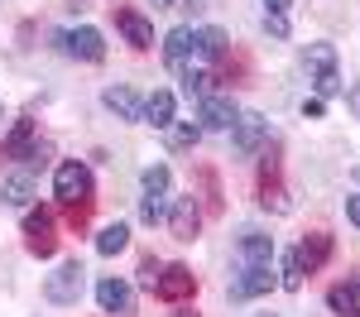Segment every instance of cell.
<instances>
[{
  "label": "cell",
  "mask_w": 360,
  "mask_h": 317,
  "mask_svg": "<svg viewBox=\"0 0 360 317\" xmlns=\"http://www.w3.org/2000/svg\"><path fill=\"white\" fill-rule=\"evenodd\" d=\"M139 216L149 226L168 221V169L164 164H149V169L139 173Z\"/></svg>",
  "instance_id": "cell-1"
},
{
  "label": "cell",
  "mask_w": 360,
  "mask_h": 317,
  "mask_svg": "<svg viewBox=\"0 0 360 317\" xmlns=\"http://www.w3.org/2000/svg\"><path fill=\"white\" fill-rule=\"evenodd\" d=\"M53 198L68 202V207L91 202V169H86L82 159H63V164L53 169Z\"/></svg>",
  "instance_id": "cell-2"
},
{
  "label": "cell",
  "mask_w": 360,
  "mask_h": 317,
  "mask_svg": "<svg viewBox=\"0 0 360 317\" xmlns=\"http://www.w3.org/2000/svg\"><path fill=\"white\" fill-rule=\"evenodd\" d=\"M82 288H86V269H82V259H68V264H58L53 274H49V284H44V293H49V303H77L82 298Z\"/></svg>",
  "instance_id": "cell-3"
},
{
  "label": "cell",
  "mask_w": 360,
  "mask_h": 317,
  "mask_svg": "<svg viewBox=\"0 0 360 317\" xmlns=\"http://www.w3.org/2000/svg\"><path fill=\"white\" fill-rule=\"evenodd\" d=\"M53 44L68 58H82V63H101V58H106V39H101V29H91V25L68 29V34H58Z\"/></svg>",
  "instance_id": "cell-4"
},
{
  "label": "cell",
  "mask_w": 360,
  "mask_h": 317,
  "mask_svg": "<svg viewBox=\"0 0 360 317\" xmlns=\"http://www.w3.org/2000/svg\"><path fill=\"white\" fill-rule=\"evenodd\" d=\"M264 144H269V120H264V115L245 111L236 125H231V149H236L240 159H255Z\"/></svg>",
  "instance_id": "cell-5"
},
{
  "label": "cell",
  "mask_w": 360,
  "mask_h": 317,
  "mask_svg": "<svg viewBox=\"0 0 360 317\" xmlns=\"http://www.w3.org/2000/svg\"><path fill=\"white\" fill-rule=\"evenodd\" d=\"M25 245L29 255L49 259L58 250V235H53V212L49 207H34V212H25Z\"/></svg>",
  "instance_id": "cell-6"
},
{
  "label": "cell",
  "mask_w": 360,
  "mask_h": 317,
  "mask_svg": "<svg viewBox=\"0 0 360 317\" xmlns=\"http://www.w3.org/2000/svg\"><path fill=\"white\" fill-rule=\"evenodd\" d=\"M236 120H240V111L231 106V96H217V91H212V96H202V101H197V125H202V135H207V130L231 135V125H236Z\"/></svg>",
  "instance_id": "cell-7"
},
{
  "label": "cell",
  "mask_w": 360,
  "mask_h": 317,
  "mask_svg": "<svg viewBox=\"0 0 360 317\" xmlns=\"http://www.w3.org/2000/svg\"><path fill=\"white\" fill-rule=\"evenodd\" d=\"M5 159H20V164H44L49 159V144L34 140V120H20L15 135L5 140Z\"/></svg>",
  "instance_id": "cell-8"
},
{
  "label": "cell",
  "mask_w": 360,
  "mask_h": 317,
  "mask_svg": "<svg viewBox=\"0 0 360 317\" xmlns=\"http://www.w3.org/2000/svg\"><path fill=\"white\" fill-rule=\"evenodd\" d=\"M236 264H240V269H269V264H274V240L259 235V231H245V235L236 240Z\"/></svg>",
  "instance_id": "cell-9"
},
{
  "label": "cell",
  "mask_w": 360,
  "mask_h": 317,
  "mask_svg": "<svg viewBox=\"0 0 360 317\" xmlns=\"http://www.w3.org/2000/svg\"><path fill=\"white\" fill-rule=\"evenodd\" d=\"M193 288H197V279H193V269H188V264H164L154 293L168 298V303H183V298H193Z\"/></svg>",
  "instance_id": "cell-10"
},
{
  "label": "cell",
  "mask_w": 360,
  "mask_h": 317,
  "mask_svg": "<svg viewBox=\"0 0 360 317\" xmlns=\"http://www.w3.org/2000/svg\"><path fill=\"white\" fill-rule=\"evenodd\" d=\"M168 231H173L178 240H193L197 231H202V207H197L193 193H188V198H173V207H168Z\"/></svg>",
  "instance_id": "cell-11"
},
{
  "label": "cell",
  "mask_w": 360,
  "mask_h": 317,
  "mask_svg": "<svg viewBox=\"0 0 360 317\" xmlns=\"http://www.w3.org/2000/svg\"><path fill=\"white\" fill-rule=\"evenodd\" d=\"M293 255L303 264V274H317V269L332 259V235H327V231H312V235H303V240L293 245Z\"/></svg>",
  "instance_id": "cell-12"
},
{
  "label": "cell",
  "mask_w": 360,
  "mask_h": 317,
  "mask_svg": "<svg viewBox=\"0 0 360 317\" xmlns=\"http://www.w3.org/2000/svg\"><path fill=\"white\" fill-rule=\"evenodd\" d=\"M226 53H231L226 29H217V25L193 29V58H202V63H226Z\"/></svg>",
  "instance_id": "cell-13"
},
{
  "label": "cell",
  "mask_w": 360,
  "mask_h": 317,
  "mask_svg": "<svg viewBox=\"0 0 360 317\" xmlns=\"http://www.w3.org/2000/svg\"><path fill=\"white\" fill-rule=\"evenodd\" d=\"M115 29L125 34V44H130V48H154V25H149L139 10H130V5H120V10H115Z\"/></svg>",
  "instance_id": "cell-14"
},
{
  "label": "cell",
  "mask_w": 360,
  "mask_h": 317,
  "mask_svg": "<svg viewBox=\"0 0 360 317\" xmlns=\"http://www.w3.org/2000/svg\"><path fill=\"white\" fill-rule=\"evenodd\" d=\"M96 308L111 313V317H125L135 308V293H130L125 279H101V284H96Z\"/></svg>",
  "instance_id": "cell-15"
},
{
  "label": "cell",
  "mask_w": 360,
  "mask_h": 317,
  "mask_svg": "<svg viewBox=\"0 0 360 317\" xmlns=\"http://www.w3.org/2000/svg\"><path fill=\"white\" fill-rule=\"evenodd\" d=\"M269 288H274V269H240V274L231 279V298L245 303V298H259V293H269Z\"/></svg>",
  "instance_id": "cell-16"
},
{
  "label": "cell",
  "mask_w": 360,
  "mask_h": 317,
  "mask_svg": "<svg viewBox=\"0 0 360 317\" xmlns=\"http://www.w3.org/2000/svg\"><path fill=\"white\" fill-rule=\"evenodd\" d=\"M101 101H106V111H115L120 120H144V101H139V91H130V86H106Z\"/></svg>",
  "instance_id": "cell-17"
},
{
  "label": "cell",
  "mask_w": 360,
  "mask_h": 317,
  "mask_svg": "<svg viewBox=\"0 0 360 317\" xmlns=\"http://www.w3.org/2000/svg\"><path fill=\"white\" fill-rule=\"evenodd\" d=\"M173 120H178V101H173V91H154V96H144V125L168 130Z\"/></svg>",
  "instance_id": "cell-18"
},
{
  "label": "cell",
  "mask_w": 360,
  "mask_h": 317,
  "mask_svg": "<svg viewBox=\"0 0 360 317\" xmlns=\"http://www.w3.org/2000/svg\"><path fill=\"white\" fill-rule=\"evenodd\" d=\"M188 53H193V29H188V25L168 29V39H164V63L173 67V72H183V67H188Z\"/></svg>",
  "instance_id": "cell-19"
},
{
  "label": "cell",
  "mask_w": 360,
  "mask_h": 317,
  "mask_svg": "<svg viewBox=\"0 0 360 317\" xmlns=\"http://www.w3.org/2000/svg\"><path fill=\"white\" fill-rule=\"evenodd\" d=\"M0 202H5V207H29V202H34V178H29V173H10V178L0 183Z\"/></svg>",
  "instance_id": "cell-20"
},
{
  "label": "cell",
  "mask_w": 360,
  "mask_h": 317,
  "mask_svg": "<svg viewBox=\"0 0 360 317\" xmlns=\"http://www.w3.org/2000/svg\"><path fill=\"white\" fill-rule=\"evenodd\" d=\"M303 67H307V77H322V72H336V48H332V44H307Z\"/></svg>",
  "instance_id": "cell-21"
},
{
  "label": "cell",
  "mask_w": 360,
  "mask_h": 317,
  "mask_svg": "<svg viewBox=\"0 0 360 317\" xmlns=\"http://www.w3.org/2000/svg\"><path fill=\"white\" fill-rule=\"evenodd\" d=\"M125 245H130V226H125V221H115V226H106L96 235V250H101V255H120Z\"/></svg>",
  "instance_id": "cell-22"
},
{
  "label": "cell",
  "mask_w": 360,
  "mask_h": 317,
  "mask_svg": "<svg viewBox=\"0 0 360 317\" xmlns=\"http://www.w3.org/2000/svg\"><path fill=\"white\" fill-rule=\"evenodd\" d=\"M197 140H202V125H193V120H173L168 125V149H193Z\"/></svg>",
  "instance_id": "cell-23"
},
{
  "label": "cell",
  "mask_w": 360,
  "mask_h": 317,
  "mask_svg": "<svg viewBox=\"0 0 360 317\" xmlns=\"http://www.w3.org/2000/svg\"><path fill=\"white\" fill-rule=\"evenodd\" d=\"M278 284L288 288V293H298V288H303V264H298V255H293V250L283 255V274H278Z\"/></svg>",
  "instance_id": "cell-24"
},
{
  "label": "cell",
  "mask_w": 360,
  "mask_h": 317,
  "mask_svg": "<svg viewBox=\"0 0 360 317\" xmlns=\"http://www.w3.org/2000/svg\"><path fill=\"white\" fill-rule=\"evenodd\" d=\"M159 269H164V264H159L154 255H149V259H139V284H144V288H154V284H159Z\"/></svg>",
  "instance_id": "cell-25"
},
{
  "label": "cell",
  "mask_w": 360,
  "mask_h": 317,
  "mask_svg": "<svg viewBox=\"0 0 360 317\" xmlns=\"http://www.w3.org/2000/svg\"><path fill=\"white\" fill-rule=\"evenodd\" d=\"M312 82H317V96H322V101L341 91V77H336V72H322V77H312Z\"/></svg>",
  "instance_id": "cell-26"
},
{
  "label": "cell",
  "mask_w": 360,
  "mask_h": 317,
  "mask_svg": "<svg viewBox=\"0 0 360 317\" xmlns=\"http://www.w3.org/2000/svg\"><path fill=\"white\" fill-rule=\"evenodd\" d=\"M264 25H269V34H274V39H283V34H288V20H283V15H264Z\"/></svg>",
  "instance_id": "cell-27"
},
{
  "label": "cell",
  "mask_w": 360,
  "mask_h": 317,
  "mask_svg": "<svg viewBox=\"0 0 360 317\" xmlns=\"http://www.w3.org/2000/svg\"><path fill=\"white\" fill-rule=\"evenodd\" d=\"M327 111V101H322V96H312V101H303V115H322Z\"/></svg>",
  "instance_id": "cell-28"
},
{
  "label": "cell",
  "mask_w": 360,
  "mask_h": 317,
  "mask_svg": "<svg viewBox=\"0 0 360 317\" xmlns=\"http://www.w3.org/2000/svg\"><path fill=\"white\" fill-rule=\"evenodd\" d=\"M346 216H351V221L360 226V193H356V198H346Z\"/></svg>",
  "instance_id": "cell-29"
},
{
  "label": "cell",
  "mask_w": 360,
  "mask_h": 317,
  "mask_svg": "<svg viewBox=\"0 0 360 317\" xmlns=\"http://www.w3.org/2000/svg\"><path fill=\"white\" fill-rule=\"evenodd\" d=\"M346 106H351V111H356V115H360V82H356V86H351V91H346Z\"/></svg>",
  "instance_id": "cell-30"
},
{
  "label": "cell",
  "mask_w": 360,
  "mask_h": 317,
  "mask_svg": "<svg viewBox=\"0 0 360 317\" xmlns=\"http://www.w3.org/2000/svg\"><path fill=\"white\" fill-rule=\"evenodd\" d=\"M264 5H269V15H288V5H293V0H264Z\"/></svg>",
  "instance_id": "cell-31"
},
{
  "label": "cell",
  "mask_w": 360,
  "mask_h": 317,
  "mask_svg": "<svg viewBox=\"0 0 360 317\" xmlns=\"http://www.w3.org/2000/svg\"><path fill=\"white\" fill-rule=\"evenodd\" d=\"M168 317H202V313H193V308H183V303H178V308H173Z\"/></svg>",
  "instance_id": "cell-32"
},
{
  "label": "cell",
  "mask_w": 360,
  "mask_h": 317,
  "mask_svg": "<svg viewBox=\"0 0 360 317\" xmlns=\"http://www.w3.org/2000/svg\"><path fill=\"white\" fill-rule=\"evenodd\" d=\"M154 10H173V0H154Z\"/></svg>",
  "instance_id": "cell-33"
},
{
  "label": "cell",
  "mask_w": 360,
  "mask_h": 317,
  "mask_svg": "<svg viewBox=\"0 0 360 317\" xmlns=\"http://www.w3.org/2000/svg\"><path fill=\"white\" fill-rule=\"evenodd\" d=\"M351 178H356V183H360V164H356V169H351Z\"/></svg>",
  "instance_id": "cell-34"
},
{
  "label": "cell",
  "mask_w": 360,
  "mask_h": 317,
  "mask_svg": "<svg viewBox=\"0 0 360 317\" xmlns=\"http://www.w3.org/2000/svg\"><path fill=\"white\" fill-rule=\"evenodd\" d=\"M255 317H274V313H255Z\"/></svg>",
  "instance_id": "cell-35"
}]
</instances>
